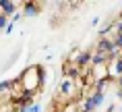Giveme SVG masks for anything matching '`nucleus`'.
<instances>
[{"label": "nucleus", "instance_id": "nucleus-1", "mask_svg": "<svg viewBox=\"0 0 122 112\" xmlns=\"http://www.w3.org/2000/svg\"><path fill=\"white\" fill-rule=\"evenodd\" d=\"M19 83L23 85V91H27V93H37L39 89H41V85L46 83L44 66H41V64H31V66H27L25 71L21 73Z\"/></svg>", "mask_w": 122, "mask_h": 112}, {"label": "nucleus", "instance_id": "nucleus-2", "mask_svg": "<svg viewBox=\"0 0 122 112\" xmlns=\"http://www.w3.org/2000/svg\"><path fill=\"white\" fill-rule=\"evenodd\" d=\"M13 87H15V81L10 79L0 81V106L13 104Z\"/></svg>", "mask_w": 122, "mask_h": 112}, {"label": "nucleus", "instance_id": "nucleus-3", "mask_svg": "<svg viewBox=\"0 0 122 112\" xmlns=\"http://www.w3.org/2000/svg\"><path fill=\"white\" fill-rule=\"evenodd\" d=\"M58 93L62 96V98H75L77 96V81L71 79V77H64V79L60 81V85H58Z\"/></svg>", "mask_w": 122, "mask_h": 112}, {"label": "nucleus", "instance_id": "nucleus-4", "mask_svg": "<svg viewBox=\"0 0 122 112\" xmlns=\"http://www.w3.org/2000/svg\"><path fill=\"white\" fill-rule=\"evenodd\" d=\"M91 58H93V52L91 50H81L72 64H77L81 71H87V69H91Z\"/></svg>", "mask_w": 122, "mask_h": 112}, {"label": "nucleus", "instance_id": "nucleus-5", "mask_svg": "<svg viewBox=\"0 0 122 112\" xmlns=\"http://www.w3.org/2000/svg\"><path fill=\"white\" fill-rule=\"evenodd\" d=\"M108 73H110V79L112 81L118 79V77H122V54L108 62Z\"/></svg>", "mask_w": 122, "mask_h": 112}, {"label": "nucleus", "instance_id": "nucleus-6", "mask_svg": "<svg viewBox=\"0 0 122 112\" xmlns=\"http://www.w3.org/2000/svg\"><path fill=\"white\" fill-rule=\"evenodd\" d=\"M23 11H21V13H23V17H37L39 13H41V4H39V2H31V0H29V2H23Z\"/></svg>", "mask_w": 122, "mask_h": 112}, {"label": "nucleus", "instance_id": "nucleus-7", "mask_svg": "<svg viewBox=\"0 0 122 112\" xmlns=\"http://www.w3.org/2000/svg\"><path fill=\"white\" fill-rule=\"evenodd\" d=\"M23 6V2H8V0H0V11H2V15H15L19 8Z\"/></svg>", "mask_w": 122, "mask_h": 112}, {"label": "nucleus", "instance_id": "nucleus-8", "mask_svg": "<svg viewBox=\"0 0 122 112\" xmlns=\"http://www.w3.org/2000/svg\"><path fill=\"white\" fill-rule=\"evenodd\" d=\"M112 23H114V19H106V21H103V25L99 27L97 35H99V37H108L110 31H112Z\"/></svg>", "mask_w": 122, "mask_h": 112}, {"label": "nucleus", "instance_id": "nucleus-9", "mask_svg": "<svg viewBox=\"0 0 122 112\" xmlns=\"http://www.w3.org/2000/svg\"><path fill=\"white\" fill-rule=\"evenodd\" d=\"M110 83H112V79H102V81H95V83H93V91H97V93H106V89L110 87Z\"/></svg>", "mask_w": 122, "mask_h": 112}, {"label": "nucleus", "instance_id": "nucleus-10", "mask_svg": "<svg viewBox=\"0 0 122 112\" xmlns=\"http://www.w3.org/2000/svg\"><path fill=\"white\" fill-rule=\"evenodd\" d=\"M8 23H10V17H6V15L0 13V31H4V29L8 27Z\"/></svg>", "mask_w": 122, "mask_h": 112}, {"label": "nucleus", "instance_id": "nucleus-11", "mask_svg": "<svg viewBox=\"0 0 122 112\" xmlns=\"http://www.w3.org/2000/svg\"><path fill=\"white\" fill-rule=\"evenodd\" d=\"M21 19H23V13H21V11H17V13H15L13 17H10V21H13V23H19Z\"/></svg>", "mask_w": 122, "mask_h": 112}, {"label": "nucleus", "instance_id": "nucleus-12", "mask_svg": "<svg viewBox=\"0 0 122 112\" xmlns=\"http://www.w3.org/2000/svg\"><path fill=\"white\" fill-rule=\"evenodd\" d=\"M114 46H116V50H120V52H122V35H118V37L114 40Z\"/></svg>", "mask_w": 122, "mask_h": 112}, {"label": "nucleus", "instance_id": "nucleus-13", "mask_svg": "<svg viewBox=\"0 0 122 112\" xmlns=\"http://www.w3.org/2000/svg\"><path fill=\"white\" fill-rule=\"evenodd\" d=\"M15 31V23H13V21H10V23H8V27H6V29H4V33H8V35H10V33H13Z\"/></svg>", "mask_w": 122, "mask_h": 112}, {"label": "nucleus", "instance_id": "nucleus-14", "mask_svg": "<svg viewBox=\"0 0 122 112\" xmlns=\"http://www.w3.org/2000/svg\"><path fill=\"white\" fill-rule=\"evenodd\" d=\"M97 23H99V17H93V19H91V27H95Z\"/></svg>", "mask_w": 122, "mask_h": 112}, {"label": "nucleus", "instance_id": "nucleus-15", "mask_svg": "<svg viewBox=\"0 0 122 112\" xmlns=\"http://www.w3.org/2000/svg\"><path fill=\"white\" fill-rule=\"evenodd\" d=\"M116 81H118V87H120V89H122V77H118V79H116Z\"/></svg>", "mask_w": 122, "mask_h": 112}, {"label": "nucleus", "instance_id": "nucleus-16", "mask_svg": "<svg viewBox=\"0 0 122 112\" xmlns=\"http://www.w3.org/2000/svg\"><path fill=\"white\" fill-rule=\"evenodd\" d=\"M120 112H122V104H120Z\"/></svg>", "mask_w": 122, "mask_h": 112}, {"label": "nucleus", "instance_id": "nucleus-17", "mask_svg": "<svg viewBox=\"0 0 122 112\" xmlns=\"http://www.w3.org/2000/svg\"><path fill=\"white\" fill-rule=\"evenodd\" d=\"M0 33H2V31H0Z\"/></svg>", "mask_w": 122, "mask_h": 112}]
</instances>
